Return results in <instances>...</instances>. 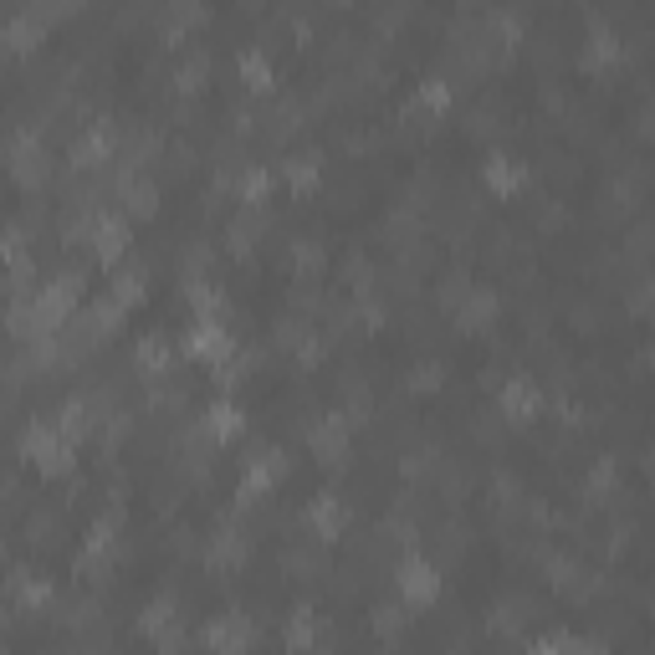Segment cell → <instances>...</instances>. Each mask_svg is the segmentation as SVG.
I'll return each mask as SVG.
<instances>
[{"instance_id":"6da1fadb","label":"cell","mask_w":655,"mask_h":655,"mask_svg":"<svg viewBox=\"0 0 655 655\" xmlns=\"http://www.w3.org/2000/svg\"><path fill=\"white\" fill-rule=\"evenodd\" d=\"M313 446H318V456H323V461H338V456H343V446H348V425H343L338 415L318 420V425H313Z\"/></svg>"},{"instance_id":"7a4b0ae2","label":"cell","mask_w":655,"mask_h":655,"mask_svg":"<svg viewBox=\"0 0 655 655\" xmlns=\"http://www.w3.org/2000/svg\"><path fill=\"white\" fill-rule=\"evenodd\" d=\"M400 589L410 599H435V569H430V563H420V558H410L405 569H400Z\"/></svg>"},{"instance_id":"3957f363","label":"cell","mask_w":655,"mask_h":655,"mask_svg":"<svg viewBox=\"0 0 655 655\" xmlns=\"http://www.w3.org/2000/svg\"><path fill=\"white\" fill-rule=\"evenodd\" d=\"M205 72H210V52H205V47H190V52L180 57V67H174V82H180L185 93H190V87H200Z\"/></svg>"},{"instance_id":"277c9868","label":"cell","mask_w":655,"mask_h":655,"mask_svg":"<svg viewBox=\"0 0 655 655\" xmlns=\"http://www.w3.org/2000/svg\"><path fill=\"white\" fill-rule=\"evenodd\" d=\"M236 62H241V77H246L251 87H267V82H272V57H267V47H246Z\"/></svg>"},{"instance_id":"5b68a950","label":"cell","mask_w":655,"mask_h":655,"mask_svg":"<svg viewBox=\"0 0 655 655\" xmlns=\"http://www.w3.org/2000/svg\"><path fill=\"white\" fill-rule=\"evenodd\" d=\"M538 655H599V645L574 640V635H543V640H538Z\"/></svg>"}]
</instances>
